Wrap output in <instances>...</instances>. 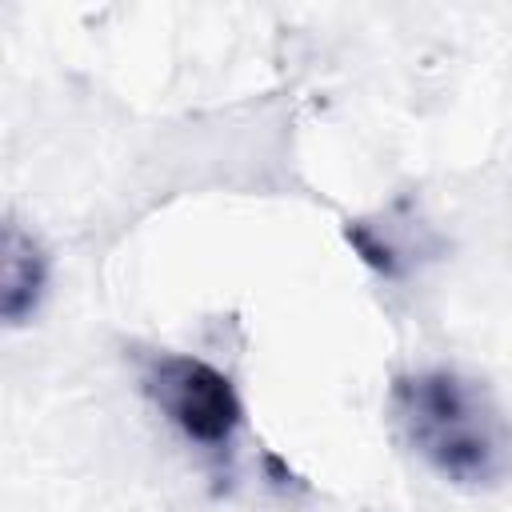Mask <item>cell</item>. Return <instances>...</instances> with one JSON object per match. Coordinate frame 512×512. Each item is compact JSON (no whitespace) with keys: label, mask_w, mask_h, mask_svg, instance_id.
<instances>
[{"label":"cell","mask_w":512,"mask_h":512,"mask_svg":"<svg viewBox=\"0 0 512 512\" xmlns=\"http://www.w3.org/2000/svg\"><path fill=\"white\" fill-rule=\"evenodd\" d=\"M396 436L444 480L488 488L512 472V420L492 392L452 368L396 376L388 392Z\"/></svg>","instance_id":"1"},{"label":"cell","mask_w":512,"mask_h":512,"mask_svg":"<svg viewBox=\"0 0 512 512\" xmlns=\"http://www.w3.org/2000/svg\"><path fill=\"white\" fill-rule=\"evenodd\" d=\"M144 388L152 404L196 444L220 448L236 436L244 408L232 380L208 360L184 352H160L144 364Z\"/></svg>","instance_id":"2"},{"label":"cell","mask_w":512,"mask_h":512,"mask_svg":"<svg viewBox=\"0 0 512 512\" xmlns=\"http://www.w3.org/2000/svg\"><path fill=\"white\" fill-rule=\"evenodd\" d=\"M44 280H48V260L40 244L16 220H8L4 228V320L8 324H24V316L36 312L44 296Z\"/></svg>","instance_id":"3"}]
</instances>
